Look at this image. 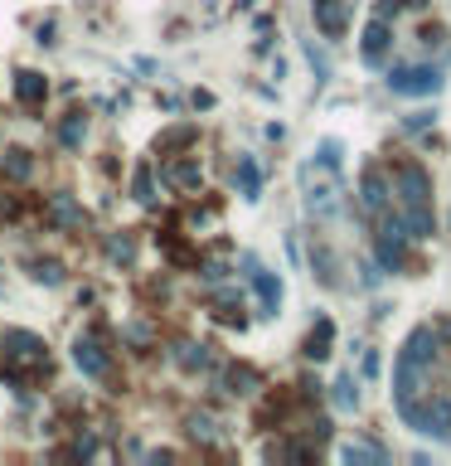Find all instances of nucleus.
<instances>
[{"mask_svg":"<svg viewBox=\"0 0 451 466\" xmlns=\"http://www.w3.org/2000/svg\"><path fill=\"white\" fill-rule=\"evenodd\" d=\"M44 214H49V224H54V229H64V233H74V229H82V224H88L82 205H78L74 195H64V189H58V195H49Z\"/></svg>","mask_w":451,"mask_h":466,"instance_id":"obj_8","label":"nucleus"},{"mask_svg":"<svg viewBox=\"0 0 451 466\" xmlns=\"http://www.w3.org/2000/svg\"><path fill=\"white\" fill-rule=\"evenodd\" d=\"M82 136H88V117H82V112H68L64 122H58V146H64V151H78Z\"/></svg>","mask_w":451,"mask_h":466,"instance_id":"obj_13","label":"nucleus"},{"mask_svg":"<svg viewBox=\"0 0 451 466\" xmlns=\"http://www.w3.org/2000/svg\"><path fill=\"white\" fill-rule=\"evenodd\" d=\"M132 189H136V199H141V205H156V171H151V165H136V180H132Z\"/></svg>","mask_w":451,"mask_h":466,"instance_id":"obj_20","label":"nucleus"},{"mask_svg":"<svg viewBox=\"0 0 451 466\" xmlns=\"http://www.w3.org/2000/svg\"><path fill=\"white\" fill-rule=\"evenodd\" d=\"M374 258L384 272H403L408 268V233H403L398 219H384V229L374 233Z\"/></svg>","mask_w":451,"mask_h":466,"instance_id":"obj_5","label":"nucleus"},{"mask_svg":"<svg viewBox=\"0 0 451 466\" xmlns=\"http://www.w3.org/2000/svg\"><path fill=\"white\" fill-rule=\"evenodd\" d=\"M335 403H340V409H360V393H354V379L345 374V379H335Z\"/></svg>","mask_w":451,"mask_h":466,"instance_id":"obj_22","label":"nucleus"},{"mask_svg":"<svg viewBox=\"0 0 451 466\" xmlns=\"http://www.w3.org/2000/svg\"><path fill=\"white\" fill-rule=\"evenodd\" d=\"M345 462H388V452L378 447V442H354V447H345L340 452Z\"/></svg>","mask_w":451,"mask_h":466,"instance_id":"obj_21","label":"nucleus"},{"mask_svg":"<svg viewBox=\"0 0 451 466\" xmlns=\"http://www.w3.org/2000/svg\"><path fill=\"white\" fill-rule=\"evenodd\" d=\"M74 365L88 379H107V374H112V350L102 345V336H92V330H88V336L74 340Z\"/></svg>","mask_w":451,"mask_h":466,"instance_id":"obj_6","label":"nucleus"},{"mask_svg":"<svg viewBox=\"0 0 451 466\" xmlns=\"http://www.w3.org/2000/svg\"><path fill=\"white\" fill-rule=\"evenodd\" d=\"M0 175H10V180H30V175H34V155L30 151H5V155H0Z\"/></svg>","mask_w":451,"mask_h":466,"instance_id":"obj_14","label":"nucleus"},{"mask_svg":"<svg viewBox=\"0 0 451 466\" xmlns=\"http://www.w3.org/2000/svg\"><path fill=\"white\" fill-rule=\"evenodd\" d=\"M388 49H394V34H388V20H369V30H364V44H360V58L369 68L388 64Z\"/></svg>","mask_w":451,"mask_h":466,"instance_id":"obj_10","label":"nucleus"},{"mask_svg":"<svg viewBox=\"0 0 451 466\" xmlns=\"http://www.w3.org/2000/svg\"><path fill=\"white\" fill-rule=\"evenodd\" d=\"M30 277H34V282H44V286H58V282H64V268H58V262H34Z\"/></svg>","mask_w":451,"mask_h":466,"instance_id":"obj_23","label":"nucleus"},{"mask_svg":"<svg viewBox=\"0 0 451 466\" xmlns=\"http://www.w3.org/2000/svg\"><path fill=\"white\" fill-rule=\"evenodd\" d=\"M219 384L229 389V393H253V389H257V369H247V365H229Z\"/></svg>","mask_w":451,"mask_h":466,"instance_id":"obj_15","label":"nucleus"},{"mask_svg":"<svg viewBox=\"0 0 451 466\" xmlns=\"http://www.w3.org/2000/svg\"><path fill=\"white\" fill-rule=\"evenodd\" d=\"M432 117H437V112H418V117H408V131H422V127H432Z\"/></svg>","mask_w":451,"mask_h":466,"instance_id":"obj_27","label":"nucleus"},{"mask_svg":"<svg viewBox=\"0 0 451 466\" xmlns=\"http://www.w3.org/2000/svg\"><path fill=\"white\" fill-rule=\"evenodd\" d=\"M122 336H126V340H132V345H151V340H156V330H151V326H146V321H132V326H126V330H122Z\"/></svg>","mask_w":451,"mask_h":466,"instance_id":"obj_25","label":"nucleus"},{"mask_svg":"<svg viewBox=\"0 0 451 466\" xmlns=\"http://www.w3.org/2000/svg\"><path fill=\"white\" fill-rule=\"evenodd\" d=\"M189 437H204V442L213 437V423H209L204 413H195V418H189Z\"/></svg>","mask_w":451,"mask_h":466,"instance_id":"obj_26","label":"nucleus"},{"mask_svg":"<svg viewBox=\"0 0 451 466\" xmlns=\"http://www.w3.org/2000/svg\"><path fill=\"white\" fill-rule=\"evenodd\" d=\"M330 340H335V326H330V321H316V330L306 336V360H325Z\"/></svg>","mask_w":451,"mask_h":466,"instance_id":"obj_16","label":"nucleus"},{"mask_svg":"<svg viewBox=\"0 0 451 466\" xmlns=\"http://www.w3.org/2000/svg\"><path fill=\"white\" fill-rule=\"evenodd\" d=\"M233 180H239V195H243V199H257V189H263V171H257V165L243 155V161H239V175H233Z\"/></svg>","mask_w":451,"mask_h":466,"instance_id":"obj_17","label":"nucleus"},{"mask_svg":"<svg viewBox=\"0 0 451 466\" xmlns=\"http://www.w3.org/2000/svg\"><path fill=\"white\" fill-rule=\"evenodd\" d=\"M44 374H49V345L34 336V330H20V326L0 330V379L30 389Z\"/></svg>","mask_w":451,"mask_h":466,"instance_id":"obj_2","label":"nucleus"},{"mask_svg":"<svg viewBox=\"0 0 451 466\" xmlns=\"http://www.w3.org/2000/svg\"><path fill=\"white\" fill-rule=\"evenodd\" d=\"M107 258L122 262V268H132V262H136V238L132 233H112V238H107Z\"/></svg>","mask_w":451,"mask_h":466,"instance_id":"obj_18","label":"nucleus"},{"mask_svg":"<svg viewBox=\"0 0 451 466\" xmlns=\"http://www.w3.org/2000/svg\"><path fill=\"white\" fill-rule=\"evenodd\" d=\"M160 180L175 185V189H199L204 185V171H199L195 155H170V161L160 165Z\"/></svg>","mask_w":451,"mask_h":466,"instance_id":"obj_9","label":"nucleus"},{"mask_svg":"<svg viewBox=\"0 0 451 466\" xmlns=\"http://www.w3.org/2000/svg\"><path fill=\"white\" fill-rule=\"evenodd\" d=\"M437 360H442V350H437V330H432V326L412 330V336H408V345H403V355H398V374H394L398 409H403V403H412V399H422V393H427V374L437 369Z\"/></svg>","mask_w":451,"mask_h":466,"instance_id":"obj_3","label":"nucleus"},{"mask_svg":"<svg viewBox=\"0 0 451 466\" xmlns=\"http://www.w3.org/2000/svg\"><path fill=\"white\" fill-rule=\"evenodd\" d=\"M388 180H394V205L403 214V233L408 238H432V185H427V171L412 161H398L394 171H388Z\"/></svg>","mask_w":451,"mask_h":466,"instance_id":"obj_1","label":"nucleus"},{"mask_svg":"<svg viewBox=\"0 0 451 466\" xmlns=\"http://www.w3.org/2000/svg\"><path fill=\"white\" fill-rule=\"evenodd\" d=\"M243 268H247V282L257 286V296H263V316H277V311H282V282L272 277L257 258H243Z\"/></svg>","mask_w":451,"mask_h":466,"instance_id":"obj_7","label":"nucleus"},{"mask_svg":"<svg viewBox=\"0 0 451 466\" xmlns=\"http://www.w3.org/2000/svg\"><path fill=\"white\" fill-rule=\"evenodd\" d=\"M175 360H180V369H209V350L204 345H195V340H185V345H175Z\"/></svg>","mask_w":451,"mask_h":466,"instance_id":"obj_19","label":"nucleus"},{"mask_svg":"<svg viewBox=\"0 0 451 466\" xmlns=\"http://www.w3.org/2000/svg\"><path fill=\"white\" fill-rule=\"evenodd\" d=\"M15 98L30 107H44V98H49V83H44V74H34V68H20L15 74Z\"/></svg>","mask_w":451,"mask_h":466,"instance_id":"obj_12","label":"nucleus"},{"mask_svg":"<svg viewBox=\"0 0 451 466\" xmlns=\"http://www.w3.org/2000/svg\"><path fill=\"white\" fill-rule=\"evenodd\" d=\"M388 88L403 92V98H432L442 88V64H398L388 74Z\"/></svg>","mask_w":451,"mask_h":466,"instance_id":"obj_4","label":"nucleus"},{"mask_svg":"<svg viewBox=\"0 0 451 466\" xmlns=\"http://www.w3.org/2000/svg\"><path fill=\"white\" fill-rule=\"evenodd\" d=\"M316 25L325 40H340L350 30V0H316Z\"/></svg>","mask_w":451,"mask_h":466,"instance_id":"obj_11","label":"nucleus"},{"mask_svg":"<svg viewBox=\"0 0 451 466\" xmlns=\"http://www.w3.org/2000/svg\"><path fill=\"white\" fill-rule=\"evenodd\" d=\"M189 141H195V127H175V131H165V136H160V151L189 146Z\"/></svg>","mask_w":451,"mask_h":466,"instance_id":"obj_24","label":"nucleus"}]
</instances>
